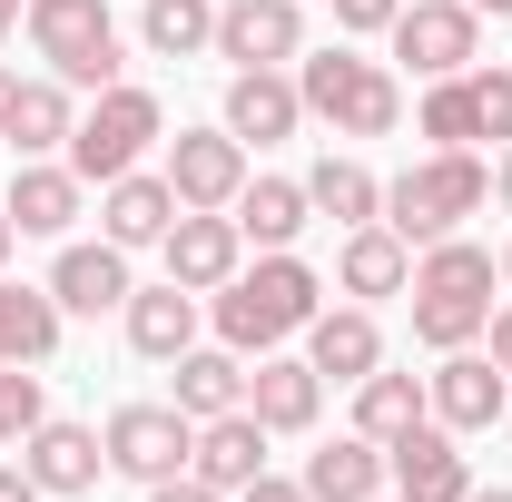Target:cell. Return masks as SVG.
<instances>
[{
    "instance_id": "1",
    "label": "cell",
    "mask_w": 512,
    "mask_h": 502,
    "mask_svg": "<svg viewBox=\"0 0 512 502\" xmlns=\"http://www.w3.org/2000/svg\"><path fill=\"white\" fill-rule=\"evenodd\" d=\"M325 306V276L306 266L296 247H256V266H237L217 296H207V325H217V345H237V355H276L286 335H306Z\"/></svg>"
},
{
    "instance_id": "2",
    "label": "cell",
    "mask_w": 512,
    "mask_h": 502,
    "mask_svg": "<svg viewBox=\"0 0 512 502\" xmlns=\"http://www.w3.org/2000/svg\"><path fill=\"white\" fill-rule=\"evenodd\" d=\"M493 276H503V256L473 247V237H434V247L414 256V345H483V325H493Z\"/></svg>"
},
{
    "instance_id": "3",
    "label": "cell",
    "mask_w": 512,
    "mask_h": 502,
    "mask_svg": "<svg viewBox=\"0 0 512 502\" xmlns=\"http://www.w3.org/2000/svg\"><path fill=\"white\" fill-rule=\"evenodd\" d=\"M483 197H493V158H473V148H424L414 168L384 178V227H394L404 247H434V237H463V217H483Z\"/></svg>"
},
{
    "instance_id": "4",
    "label": "cell",
    "mask_w": 512,
    "mask_h": 502,
    "mask_svg": "<svg viewBox=\"0 0 512 502\" xmlns=\"http://www.w3.org/2000/svg\"><path fill=\"white\" fill-rule=\"evenodd\" d=\"M296 99L335 138H394V119H404V79L384 60H365V50H306L296 60Z\"/></svg>"
},
{
    "instance_id": "5",
    "label": "cell",
    "mask_w": 512,
    "mask_h": 502,
    "mask_svg": "<svg viewBox=\"0 0 512 502\" xmlns=\"http://www.w3.org/2000/svg\"><path fill=\"white\" fill-rule=\"evenodd\" d=\"M20 30H30L40 69L69 79L79 99H99V89H119V79H128V40H119V20H109V0H30Z\"/></svg>"
},
{
    "instance_id": "6",
    "label": "cell",
    "mask_w": 512,
    "mask_h": 502,
    "mask_svg": "<svg viewBox=\"0 0 512 502\" xmlns=\"http://www.w3.org/2000/svg\"><path fill=\"white\" fill-rule=\"evenodd\" d=\"M148 148H168V109H158V89H138V79L99 89V99L79 109V128H69V168H79L89 188L148 168Z\"/></svg>"
},
{
    "instance_id": "7",
    "label": "cell",
    "mask_w": 512,
    "mask_h": 502,
    "mask_svg": "<svg viewBox=\"0 0 512 502\" xmlns=\"http://www.w3.org/2000/svg\"><path fill=\"white\" fill-rule=\"evenodd\" d=\"M384 40H394V69H414V79H463L483 60V10L473 0H404Z\"/></svg>"
},
{
    "instance_id": "8",
    "label": "cell",
    "mask_w": 512,
    "mask_h": 502,
    "mask_svg": "<svg viewBox=\"0 0 512 502\" xmlns=\"http://www.w3.org/2000/svg\"><path fill=\"white\" fill-rule=\"evenodd\" d=\"M99 443H109V473H128V483H168V473H188L197 424L178 414V404H119V414L99 424Z\"/></svg>"
},
{
    "instance_id": "9",
    "label": "cell",
    "mask_w": 512,
    "mask_h": 502,
    "mask_svg": "<svg viewBox=\"0 0 512 502\" xmlns=\"http://www.w3.org/2000/svg\"><path fill=\"white\" fill-rule=\"evenodd\" d=\"M217 60L227 69H296L306 60V0H217Z\"/></svg>"
},
{
    "instance_id": "10",
    "label": "cell",
    "mask_w": 512,
    "mask_h": 502,
    "mask_svg": "<svg viewBox=\"0 0 512 502\" xmlns=\"http://www.w3.org/2000/svg\"><path fill=\"white\" fill-rule=\"evenodd\" d=\"M384 493H394V502H463V493H473L463 434H444L434 414H424L414 434H394V443H384Z\"/></svg>"
},
{
    "instance_id": "11",
    "label": "cell",
    "mask_w": 512,
    "mask_h": 502,
    "mask_svg": "<svg viewBox=\"0 0 512 502\" xmlns=\"http://www.w3.org/2000/svg\"><path fill=\"white\" fill-rule=\"evenodd\" d=\"M20 463H30L40 493H60V502H79V493L109 483V443H99V424H69V414H40V424L20 434Z\"/></svg>"
},
{
    "instance_id": "12",
    "label": "cell",
    "mask_w": 512,
    "mask_h": 502,
    "mask_svg": "<svg viewBox=\"0 0 512 502\" xmlns=\"http://www.w3.org/2000/svg\"><path fill=\"white\" fill-rule=\"evenodd\" d=\"M424 394H434V424H444V434H493V424H503V404H512V375L493 365V355L453 345L444 365L424 375Z\"/></svg>"
},
{
    "instance_id": "13",
    "label": "cell",
    "mask_w": 512,
    "mask_h": 502,
    "mask_svg": "<svg viewBox=\"0 0 512 502\" xmlns=\"http://www.w3.org/2000/svg\"><path fill=\"white\" fill-rule=\"evenodd\" d=\"M158 178L178 188V207H237V188H247V148H237L227 128H178L168 158H158Z\"/></svg>"
},
{
    "instance_id": "14",
    "label": "cell",
    "mask_w": 512,
    "mask_h": 502,
    "mask_svg": "<svg viewBox=\"0 0 512 502\" xmlns=\"http://www.w3.org/2000/svg\"><path fill=\"white\" fill-rule=\"evenodd\" d=\"M217 128H227L237 148H286V138L306 128L296 69H237V79H227V109H217Z\"/></svg>"
},
{
    "instance_id": "15",
    "label": "cell",
    "mask_w": 512,
    "mask_h": 502,
    "mask_svg": "<svg viewBox=\"0 0 512 502\" xmlns=\"http://www.w3.org/2000/svg\"><path fill=\"white\" fill-rule=\"evenodd\" d=\"M158 256H168V276H178V286L217 296V286L247 266V237H237V217H227V207H178V227L158 237Z\"/></svg>"
},
{
    "instance_id": "16",
    "label": "cell",
    "mask_w": 512,
    "mask_h": 502,
    "mask_svg": "<svg viewBox=\"0 0 512 502\" xmlns=\"http://www.w3.org/2000/svg\"><path fill=\"white\" fill-rule=\"evenodd\" d=\"M128 345L148 355V365H178L197 345V325H207V296L197 286H178V276H158V286H128Z\"/></svg>"
},
{
    "instance_id": "17",
    "label": "cell",
    "mask_w": 512,
    "mask_h": 502,
    "mask_svg": "<svg viewBox=\"0 0 512 502\" xmlns=\"http://www.w3.org/2000/svg\"><path fill=\"white\" fill-rule=\"evenodd\" d=\"M0 207H10V227H20V237H69V227H79V207H89V178H79L69 158H20Z\"/></svg>"
},
{
    "instance_id": "18",
    "label": "cell",
    "mask_w": 512,
    "mask_h": 502,
    "mask_svg": "<svg viewBox=\"0 0 512 502\" xmlns=\"http://www.w3.org/2000/svg\"><path fill=\"white\" fill-rule=\"evenodd\" d=\"M247 414L266 424V434H316V414H325V375L306 365V355H256L247 365Z\"/></svg>"
},
{
    "instance_id": "19",
    "label": "cell",
    "mask_w": 512,
    "mask_h": 502,
    "mask_svg": "<svg viewBox=\"0 0 512 502\" xmlns=\"http://www.w3.org/2000/svg\"><path fill=\"white\" fill-rule=\"evenodd\" d=\"M306 365H316L325 384H365L384 365V325H375V306H316V325H306Z\"/></svg>"
},
{
    "instance_id": "20",
    "label": "cell",
    "mask_w": 512,
    "mask_h": 502,
    "mask_svg": "<svg viewBox=\"0 0 512 502\" xmlns=\"http://www.w3.org/2000/svg\"><path fill=\"white\" fill-rule=\"evenodd\" d=\"M414 286V247L394 237V227H345L335 237V296H355V306H375V296H404Z\"/></svg>"
},
{
    "instance_id": "21",
    "label": "cell",
    "mask_w": 512,
    "mask_h": 502,
    "mask_svg": "<svg viewBox=\"0 0 512 502\" xmlns=\"http://www.w3.org/2000/svg\"><path fill=\"white\" fill-rule=\"evenodd\" d=\"M128 247H79V237H60V266H50V296H60V315H119L128 306Z\"/></svg>"
},
{
    "instance_id": "22",
    "label": "cell",
    "mask_w": 512,
    "mask_h": 502,
    "mask_svg": "<svg viewBox=\"0 0 512 502\" xmlns=\"http://www.w3.org/2000/svg\"><path fill=\"white\" fill-rule=\"evenodd\" d=\"M168 227H178V188H168L158 168H128V178L99 188V237H109V247H158Z\"/></svg>"
},
{
    "instance_id": "23",
    "label": "cell",
    "mask_w": 512,
    "mask_h": 502,
    "mask_svg": "<svg viewBox=\"0 0 512 502\" xmlns=\"http://www.w3.org/2000/svg\"><path fill=\"white\" fill-rule=\"evenodd\" d=\"M168 404H178L188 424L237 414V404H247V355H237V345H188V355L168 365Z\"/></svg>"
},
{
    "instance_id": "24",
    "label": "cell",
    "mask_w": 512,
    "mask_h": 502,
    "mask_svg": "<svg viewBox=\"0 0 512 502\" xmlns=\"http://www.w3.org/2000/svg\"><path fill=\"white\" fill-rule=\"evenodd\" d=\"M266 424H256L247 404H237V414H217V424H197V453H188V473L197 483H217V493H247L256 473H266Z\"/></svg>"
},
{
    "instance_id": "25",
    "label": "cell",
    "mask_w": 512,
    "mask_h": 502,
    "mask_svg": "<svg viewBox=\"0 0 512 502\" xmlns=\"http://www.w3.org/2000/svg\"><path fill=\"white\" fill-rule=\"evenodd\" d=\"M69 128H79V89L40 69V79H20V99H10V128H0V138H10L20 158H69Z\"/></svg>"
},
{
    "instance_id": "26",
    "label": "cell",
    "mask_w": 512,
    "mask_h": 502,
    "mask_svg": "<svg viewBox=\"0 0 512 502\" xmlns=\"http://www.w3.org/2000/svg\"><path fill=\"white\" fill-rule=\"evenodd\" d=\"M306 502H375L384 493V443H365V434H335V443H316L306 453Z\"/></svg>"
},
{
    "instance_id": "27",
    "label": "cell",
    "mask_w": 512,
    "mask_h": 502,
    "mask_svg": "<svg viewBox=\"0 0 512 502\" xmlns=\"http://www.w3.org/2000/svg\"><path fill=\"white\" fill-rule=\"evenodd\" d=\"M227 217H237V237H247V247H296V237L316 227V207H306V178H247Z\"/></svg>"
},
{
    "instance_id": "28",
    "label": "cell",
    "mask_w": 512,
    "mask_h": 502,
    "mask_svg": "<svg viewBox=\"0 0 512 502\" xmlns=\"http://www.w3.org/2000/svg\"><path fill=\"white\" fill-rule=\"evenodd\" d=\"M60 296L50 286H10L0 276V365H50L60 355Z\"/></svg>"
},
{
    "instance_id": "29",
    "label": "cell",
    "mask_w": 512,
    "mask_h": 502,
    "mask_svg": "<svg viewBox=\"0 0 512 502\" xmlns=\"http://www.w3.org/2000/svg\"><path fill=\"white\" fill-rule=\"evenodd\" d=\"M424 414H434L424 375H394V365H375V375L355 384V434H365V443H394V434H414Z\"/></svg>"
},
{
    "instance_id": "30",
    "label": "cell",
    "mask_w": 512,
    "mask_h": 502,
    "mask_svg": "<svg viewBox=\"0 0 512 502\" xmlns=\"http://www.w3.org/2000/svg\"><path fill=\"white\" fill-rule=\"evenodd\" d=\"M306 207L335 217V227H375L384 217V178L365 158H316V168H306Z\"/></svg>"
},
{
    "instance_id": "31",
    "label": "cell",
    "mask_w": 512,
    "mask_h": 502,
    "mask_svg": "<svg viewBox=\"0 0 512 502\" xmlns=\"http://www.w3.org/2000/svg\"><path fill=\"white\" fill-rule=\"evenodd\" d=\"M138 50H148V60H197V50H217V0H138Z\"/></svg>"
},
{
    "instance_id": "32",
    "label": "cell",
    "mask_w": 512,
    "mask_h": 502,
    "mask_svg": "<svg viewBox=\"0 0 512 502\" xmlns=\"http://www.w3.org/2000/svg\"><path fill=\"white\" fill-rule=\"evenodd\" d=\"M414 138H424V148H473V89H463V79H424Z\"/></svg>"
},
{
    "instance_id": "33",
    "label": "cell",
    "mask_w": 512,
    "mask_h": 502,
    "mask_svg": "<svg viewBox=\"0 0 512 502\" xmlns=\"http://www.w3.org/2000/svg\"><path fill=\"white\" fill-rule=\"evenodd\" d=\"M463 89H473V148L493 138V148H512V69H463Z\"/></svg>"
},
{
    "instance_id": "34",
    "label": "cell",
    "mask_w": 512,
    "mask_h": 502,
    "mask_svg": "<svg viewBox=\"0 0 512 502\" xmlns=\"http://www.w3.org/2000/svg\"><path fill=\"white\" fill-rule=\"evenodd\" d=\"M50 414V394H40V365H0V453H20V434Z\"/></svg>"
},
{
    "instance_id": "35",
    "label": "cell",
    "mask_w": 512,
    "mask_h": 502,
    "mask_svg": "<svg viewBox=\"0 0 512 502\" xmlns=\"http://www.w3.org/2000/svg\"><path fill=\"white\" fill-rule=\"evenodd\" d=\"M325 10H335V30H355V40H384L404 0H325Z\"/></svg>"
},
{
    "instance_id": "36",
    "label": "cell",
    "mask_w": 512,
    "mask_h": 502,
    "mask_svg": "<svg viewBox=\"0 0 512 502\" xmlns=\"http://www.w3.org/2000/svg\"><path fill=\"white\" fill-rule=\"evenodd\" d=\"M148 502H237V493H217V483H197V473H168V483H148Z\"/></svg>"
},
{
    "instance_id": "37",
    "label": "cell",
    "mask_w": 512,
    "mask_h": 502,
    "mask_svg": "<svg viewBox=\"0 0 512 502\" xmlns=\"http://www.w3.org/2000/svg\"><path fill=\"white\" fill-rule=\"evenodd\" d=\"M0 502H50V493L30 483V463H10V453H0Z\"/></svg>"
},
{
    "instance_id": "38",
    "label": "cell",
    "mask_w": 512,
    "mask_h": 502,
    "mask_svg": "<svg viewBox=\"0 0 512 502\" xmlns=\"http://www.w3.org/2000/svg\"><path fill=\"white\" fill-rule=\"evenodd\" d=\"M237 502H306V483H286V473H256Z\"/></svg>"
},
{
    "instance_id": "39",
    "label": "cell",
    "mask_w": 512,
    "mask_h": 502,
    "mask_svg": "<svg viewBox=\"0 0 512 502\" xmlns=\"http://www.w3.org/2000/svg\"><path fill=\"white\" fill-rule=\"evenodd\" d=\"M483 345H493V365L512 375V306H493V325H483Z\"/></svg>"
},
{
    "instance_id": "40",
    "label": "cell",
    "mask_w": 512,
    "mask_h": 502,
    "mask_svg": "<svg viewBox=\"0 0 512 502\" xmlns=\"http://www.w3.org/2000/svg\"><path fill=\"white\" fill-rule=\"evenodd\" d=\"M493 197H503V217H512V148H493Z\"/></svg>"
},
{
    "instance_id": "41",
    "label": "cell",
    "mask_w": 512,
    "mask_h": 502,
    "mask_svg": "<svg viewBox=\"0 0 512 502\" xmlns=\"http://www.w3.org/2000/svg\"><path fill=\"white\" fill-rule=\"evenodd\" d=\"M20 10H30V0H0V50H10V30H20Z\"/></svg>"
},
{
    "instance_id": "42",
    "label": "cell",
    "mask_w": 512,
    "mask_h": 502,
    "mask_svg": "<svg viewBox=\"0 0 512 502\" xmlns=\"http://www.w3.org/2000/svg\"><path fill=\"white\" fill-rule=\"evenodd\" d=\"M10 99H20V79H10V69H0V128H10Z\"/></svg>"
},
{
    "instance_id": "43",
    "label": "cell",
    "mask_w": 512,
    "mask_h": 502,
    "mask_svg": "<svg viewBox=\"0 0 512 502\" xmlns=\"http://www.w3.org/2000/svg\"><path fill=\"white\" fill-rule=\"evenodd\" d=\"M10 247H20V227H10V207H0V266H10Z\"/></svg>"
},
{
    "instance_id": "44",
    "label": "cell",
    "mask_w": 512,
    "mask_h": 502,
    "mask_svg": "<svg viewBox=\"0 0 512 502\" xmlns=\"http://www.w3.org/2000/svg\"><path fill=\"white\" fill-rule=\"evenodd\" d=\"M463 502H512V493H503V483H493V493H483V483H473V493H463Z\"/></svg>"
},
{
    "instance_id": "45",
    "label": "cell",
    "mask_w": 512,
    "mask_h": 502,
    "mask_svg": "<svg viewBox=\"0 0 512 502\" xmlns=\"http://www.w3.org/2000/svg\"><path fill=\"white\" fill-rule=\"evenodd\" d=\"M473 10H493V20H512V0H473Z\"/></svg>"
},
{
    "instance_id": "46",
    "label": "cell",
    "mask_w": 512,
    "mask_h": 502,
    "mask_svg": "<svg viewBox=\"0 0 512 502\" xmlns=\"http://www.w3.org/2000/svg\"><path fill=\"white\" fill-rule=\"evenodd\" d=\"M503 286H512V237H503Z\"/></svg>"
},
{
    "instance_id": "47",
    "label": "cell",
    "mask_w": 512,
    "mask_h": 502,
    "mask_svg": "<svg viewBox=\"0 0 512 502\" xmlns=\"http://www.w3.org/2000/svg\"><path fill=\"white\" fill-rule=\"evenodd\" d=\"M375 502H394V493H375Z\"/></svg>"
},
{
    "instance_id": "48",
    "label": "cell",
    "mask_w": 512,
    "mask_h": 502,
    "mask_svg": "<svg viewBox=\"0 0 512 502\" xmlns=\"http://www.w3.org/2000/svg\"><path fill=\"white\" fill-rule=\"evenodd\" d=\"M503 414H512V404H503Z\"/></svg>"
}]
</instances>
